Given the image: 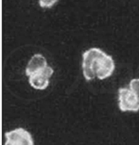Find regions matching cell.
Listing matches in <instances>:
<instances>
[{"mask_svg":"<svg viewBox=\"0 0 139 145\" xmlns=\"http://www.w3.org/2000/svg\"><path fill=\"white\" fill-rule=\"evenodd\" d=\"M83 73L85 79L97 78L103 80L109 78L115 70V63L111 56L98 48H91L83 54Z\"/></svg>","mask_w":139,"mask_h":145,"instance_id":"obj_1","label":"cell"},{"mask_svg":"<svg viewBox=\"0 0 139 145\" xmlns=\"http://www.w3.org/2000/svg\"><path fill=\"white\" fill-rule=\"evenodd\" d=\"M119 106L123 112L139 110V79H133L129 88L119 89Z\"/></svg>","mask_w":139,"mask_h":145,"instance_id":"obj_2","label":"cell"},{"mask_svg":"<svg viewBox=\"0 0 139 145\" xmlns=\"http://www.w3.org/2000/svg\"><path fill=\"white\" fill-rule=\"evenodd\" d=\"M5 137V145H34L30 133L22 128L6 133Z\"/></svg>","mask_w":139,"mask_h":145,"instance_id":"obj_3","label":"cell"},{"mask_svg":"<svg viewBox=\"0 0 139 145\" xmlns=\"http://www.w3.org/2000/svg\"><path fill=\"white\" fill-rule=\"evenodd\" d=\"M53 73V70L47 66L45 69L29 76V82L31 87L36 89H45L49 85V79Z\"/></svg>","mask_w":139,"mask_h":145,"instance_id":"obj_4","label":"cell"},{"mask_svg":"<svg viewBox=\"0 0 139 145\" xmlns=\"http://www.w3.org/2000/svg\"><path fill=\"white\" fill-rule=\"evenodd\" d=\"M47 67V61L41 54H35L31 58L26 69V75L30 76Z\"/></svg>","mask_w":139,"mask_h":145,"instance_id":"obj_5","label":"cell"},{"mask_svg":"<svg viewBox=\"0 0 139 145\" xmlns=\"http://www.w3.org/2000/svg\"><path fill=\"white\" fill-rule=\"evenodd\" d=\"M58 1V0H40V7L43 8H51Z\"/></svg>","mask_w":139,"mask_h":145,"instance_id":"obj_6","label":"cell"}]
</instances>
